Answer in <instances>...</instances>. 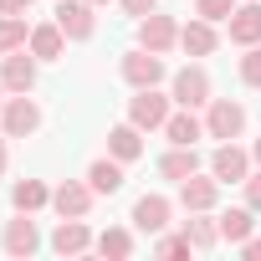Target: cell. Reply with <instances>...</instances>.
<instances>
[{"instance_id": "6da1fadb", "label": "cell", "mask_w": 261, "mask_h": 261, "mask_svg": "<svg viewBox=\"0 0 261 261\" xmlns=\"http://www.w3.org/2000/svg\"><path fill=\"white\" fill-rule=\"evenodd\" d=\"M36 128H41L36 97H31V92H11L6 108H0V134H6V139H31Z\"/></svg>"}, {"instance_id": "7a4b0ae2", "label": "cell", "mask_w": 261, "mask_h": 261, "mask_svg": "<svg viewBox=\"0 0 261 261\" xmlns=\"http://www.w3.org/2000/svg\"><path fill=\"white\" fill-rule=\"evenodd\" d=\"M241 134H246V108H241V102H230V97H210V113H205V139L230 144V139H241Z\"/></svg>"}, {"instance_id": "3957f363", "label": "cell", "mask_w": 261, "mask_h": 261, "mask_svg": "<svg viewBox=\"0 0 261 261\" xmlns=\"http://www.w3.org/2000/svg\"><path fill=\"white\" fill-rule=\"evenodd\" d=\"M51 16L67 31V41H92V31H97V6L92 0H57Z\"/></svg>"}, {"instance_id": "277c9868", "label": "cell", "mask_w": 261, "mask_h": 261, "mask_svg": "<svg viewBox=\"0 0 261 261\" xmlns=\"http://www.w3.org/2000/svg\"><path fill=\"white\" fill-rule=\"evenodd\" d=\"M169 102H174V97H164L159 87H139V97L128 102V123H139L144 134H154V128H164V123H169V113H174Z\"/></svg>"}, {"instance_id": "5b68a950", "label": "cell", "mask_w": 261, "mask_h": 261, "mask_svg": "<svg viewBox=\"0 0 261 261\" xmlns=\"http://www.w3.org/2000/svg\"><path fill=\"white\" fill-rule=\"evenodd\" d=\"M123 82L134 87V92H139V87H159V82H164V57L149 51V46L128 51V57H123Z\"/></svg>"}, {"instance_id": "8992f818", "label": "cell", "mask_w": 261, "mask_h": 261, "mask_svg": "<svg viewBox=\"0 0 261 261\" xmlns=\"http://www.w3.org/2000/svg\"><path fill=\"white\" fill-rule=\"evenodd\" d=\"M139 46H149V51L169 57V51L179 46V26H174V16H159V11H149V16L139 21Z\"/></svg>"}, {"instance_id": "52a82bcc", "label": "cell", "mask_w": 261, "mask_h": 261, "mask_svg": "<svg viewBox=\"0 0 261 261\" xmlns=\"http://www.w3.org/2000/svg\"><path fill=\"white\" fill-rule=\"evenodd\" d=\"M169 97H174L179 108H210V72H205V67H179Z\"/></svg>"}, {"instance_id": "ba28073f", "label": "cell", "mask_w": 261, "mask_h": 261, "mask_svg": "<svg viewBox=\"0 0 261 261\" xmlns=\"http://www.w3.org/2000/svg\"><path fill=\"white\" fill-rule=\"evenodd\" d=\"M251 164H256V159H251L246 149H236V139H230V144H220V149L210 154V174H215L220 185H241V179L251 174Z\"/></svg>"}, {"instance_id": "9c48e42d", "label": "cell", "mask_w": 261, "mask_h": 261, "mask_svg": "<svg viewBox=\"0 0 261 261\" xmlns=\"http://www.w3.org/2000/svg\"><path fill=\"white\" fill-rule=\"evenodd\" d=\"M0 246H6L11 256H36L41 251V230L26 210H16V220H6V236H0Z\"/></svg>"}, {"instance_id": "30bf717a", "label": "cell", "mask_w": 261, "mask_h": 261, "mask_svg": "<svg viewBox=\"0 0 261 261\" xmlns=\"http://www.w3.org/2000/svg\"><path fill=\"white\" fill-rule=\"evenodd\" d=\"M92 195H97V190H92L87 179H62V185L51 190V210H57V215H82V220H87Z\"/></svg>"}, {"instance_id": "8fae6325", "label": "cell", "mask_w": 261, "mask_h": 261, "mask_svg": "<svg viewBox=\"0 0 261 261\" xmlns=\"http://www.w3.org/2000/svg\"><path fill=\"white\" fill-rule=\"evenodd\" d=\"M0 87L6 92H31L36 87V57H26V46L0 62Z\"/></svg>"}, {"instance_id": "7c38bea8", "label": "cell", "mask_w": 261, "mask_h": 261, "mask_svg": "<svg viewBox=\"0 0 261 261\" xmlns=\"http://www.w3.org/2000/svg\"><path fill=\"white\" fill-rule=\"evenodd\" d=\"M215 200H220V179H215V174H190V179H179V205H185V210H215Z\"/></svg>"}, {"instance_id": "4fadbf2b", "label": "cell", "mask_w": 261, "mask_h": 261, "mask_svg": "<svg viewBox=\"0 0 261 261\" xmlns=\"http://www.w3.org/2000/svg\"><path fill=\"white\" fill-rule=\"evenodd\" d=\"M92 246V230L82 225V215H62V225L51 230V251L57 256H82Z\"/></svg>"}, {"instance_id": "5bb4252c", "label": "cell", "mask_w": 261, "mask_h": 261, "mask_svg": "<svg viewBox=\"0 0 261 261\" xmlns=\"http://www.w3.org/2000/svg\"><path fill=\"white\" fill-rule=\"evenodd\" d=\"M159 174L164 179H190V174H200V154H195V144H169V154H159Z\"/></svg>"}, {"instance_id": "9a60e30c", "label": "cell", "mask_w": 261, "mask_h": 261, "mask_svg": "<svg viewBox=\"0 0 261 261\" xmlns=\"http://www.w3.org/2000/svg\"><path fill=\"white\" fill-rule=\"evenodd\" d=\"M108 154L123 159V164H134V159L144 154V128H139V123H118V128H108Z\"/></svg>"}, {"instance_id": "2e32d148", "label": "cell", "mask_w": 261, "mask_h": 261, "mask_svg": "<svg viewBox=\"0 0 261 261\" xmlns=\"http://www.w3.org/2000/svg\"><path fill=\"white\" fill-rule=\"evenodd\" d=\"M179 46H185L190 57H210V51L220 46V36H215V21H205V16H195L190 26H179Z\"/></svg>"}, {"instance_id": "e0dca14e", "label": "cell", "mask_w": 261, "mask_h": 261, "mask_svg": "<svg viewBox=\"0 0 261 261\" xmlns=\"http://www.w3.org/2000/svg\"><path fill=\"white\" fill-rule=\"evenodd\" d=\"M26 51L36 57V62H57L62 51H67V31L51 21V26H31V41H26Z\"/></svg>"}, {"instance_id": "ac0fdd59", "label": "cell", "mask_w": 261, "mask_h": 261, "mask_svg": "<svg viewBox=\"0 0 261 261\" xmlns=\"http://www.w3.org/2000/svg\"><path fill=\"white\" fill-rule=\"evenodd\" d=\"M230 41H236V46H256V41H261V6H256V0L236 6V16H230Z\"/></svg>"}, {"instance_id": "d6986e66", "label": "cell", "mask_w": 261, "mask_h": 261, "mask_svg": "<svg viewBox=\"0 0 261 261\" xmlns=\"http://www.w3.org/2000/svg\"><path fill=\"white\" fill-rule=\"evenodd\" d=\"M164 139H169V144H200V139H205V118H195V108H179V113H169V123H164Z\"/></svg>"}, {"instance_id": "ffe728a7", "label": "cell", "mask_w": 261, "mask_h": 261, "mask_svg": "<svg viewBox=\"0 0 261 261\" xmlns=\"http://www.w3.org/2000/svg\"><path fill=\"white\" fill-rule=\"evenodd\" d=\"M134 225L149 230V236H159V230L169 225V200H164V195H144V200L134 205Z\"/></svg>"}, {"instance_id": "44dd1931", "label": "cell", "mask_w": 261, "mask_h": 261, "mask_svg": "<svg viewBox=\"0 0 261 261\" xmlns=\"http://www.w3.org/2000/svg\"><path fill=\"white\" fill-rule=\"evenodd\" d=\"M87 185L97 190V195H118L123 190V159H92V169H87Z\"/></svg>"}, {"instance_id": "7402d4cb", "label": "cell", "mask_w": 261, "mask_h": 261, "mask_svg": "<svg viewBox=\"0 0 261 261\" xmlns=\"http://www.w3.org/2000/svg\"><path fill=\"white\" fill-rule=\"evenodd\" d=\"M11 205H16V210H26V215H36L41 205H51V190H46L41 179H16V190H11Z\"/></svg>"}, {"instance_id": "603a6c76", "label": "cell", "mask_w": 261, "mask_h": 261, "mask_svg": "<svg viewBox=\"0 0 261 261\" xmlns=\"http://www.w3.org/2000/svg\"><path fill=\"white\" fill-rule=\"evenodd\" d=\"M185 236H190V246H195V251H210V246L220 241V220H205V210H190Z\"/></svg>"}, {"instance_id": "cb8c5ba5", "label": "cell", "mask_w": 261, "mask_h": 261, "mask_svg": "<svg viewBox=\"0 0 261 261\" xmlns=\"http://www.w3.org/2000/svg\"><path fill=\"white\" fill-rule=\"evenodd\" d=\"M102 256H113V261H128V256H134V230H123V225H108L97 241H92Z\"/></svg>"}, {"instance_id": "d4e9b609", "label": "cell", "mask_w": 261, "mask_h": 261, "mask_svg": "<svg viewBox=\"0 0 261 261\" xmlns=\"http://www.w3.org/2000/svg\"><path fill=\"white\" fill-rule=\"evenodd\" d=\"M26 41H31V26H26V16H0V57L21 51Z\"/></svg>"}, {"instance_id": "484cf974", "label": "cell", "mask_w": 261, "mask_h": 261, "mask_svg": "<svg viewBox=\"0 0 261 261\" xmlns=\"http://www.w3.org/2000/svg\"><path fill=\"white\" fill-rule=\"evenodd\" d=\"M251 215H256L251 205H246V210H225V215H220V236H225L230 246H241V241L256 230V220H251Z\"/></svg>"}, {"instance_id": "4316f807", "label": "cell", "mask_w": 261, "mask_h": 261, "mask_svg": "<svg viewBox=\"0 0 261 261\" xmlns=\"http://www.w3.org/2000/svg\"><path fill=\"white\" fill-rule=\"evenodd\" d=\"M241 82L261 92V41H256V46H246V57H241Z\"/></svg>"}, {"instance_id": "83f0119b", "label": "cell", "mask_w": 261, "mask_h": 261, "mask_svg": "<svg viewBox=\"0 0 261 261\" xmlns=\"http://www.w3.org/2000/svg\"><path fill=\"white\" fill-rule=\"evenodd\" d=\"M195 16H205V21H230V16H236V0H195Z\"/></svg>"}, {"instance_id": "f1b7e54d", "label": "cell", "mask_w": 261, "mask_h": 261, "mask_svg": "<svg viewBox=\"0 0 261 261\" xmlns=\"http://www.w3.org/2000/svg\"><path fill=\"white\" fill-rule=\"evenodd\" d=\"M159 256H190L195 246H190V236H159V246H154Z\"/></svg>"}, {"instance_id": "f546056e", "label": "cell", "mask_w": 261, "mask_h": 261, "mask_svg": "<svg viewBox=\"0 0 261 261\" xmlns=\"http://www.w3.org/2000/svg\"><path fill=\"white\" fill-rule=\"evenodd\" d=\"M241 190H246V205L261 215V169H256V174H246V179H241Z\"/></svg>"}, {"instance_id": "4dcf8cb0", "label": "cell", "mask_w": 261, "mask_h": 261, "mask_svg": "<svg viewBox=\"0 0 261 261\" xmlns=\"http://www.w3.org/2000/svg\"><path fill=\"white\" fill-rule=\"evenodd\" d=\"M118 6H123L128 16H139V21H144V16H149V11L159 6V0H118Z\"/></svg>"}, {"instance_id": "1f68e13d", "label": "cell", "mask_w": 261, "mask_h": 261, "mask_svg": "<svg viewBox=\"0 0 261 261\" xmlns=\"http://www.w3.org/2000/svg\"><path fill=\"white\" fill-rule=\"evenodd\" d=\"M36 0H0V16H26Z\"/></svg>"}, {"instance_id": "d6a6232c", "label": "cell", "mask_w": 261, "mask_h": 261, "mask_svg": "<svg viewBox=\"0 0 261 261\" xmlns=\"http://www.w3.org/2000/svg\"><path fill=\"white\" fill-rule=\"evenodd\" d=\"M241 256H246V261H261V236H246V241H241Z\"/></svg>"}, {"instance_id": "836d02e7", "label": "cell", "mask_w": 261, "mask_h": 261, "mask_svg": "<svg viewBox=\"0 0 261 261\" xmlns=\"http://www.w3.org/2000/svg\"><path fill=\"white\" fill-rule=\"evenodd\" d=\"M6 164H11V154H6V134H0V174H6Z\"/></svg>"}, {"instance_id": "e575fe53", "label": "cell", "mask_w": 261, "mask_h": 261, "mask_svg": "<svg viewBox=\"0 0 261 261\" xmlns=\"http://www.w3.org/2000/svg\"><path fill=\"white\" fill-rule=\"evenodd\" d=\"M251 159H256V169H261V139H256V144H251Z\"/></svg>"}, {"instance_id": "d590c367", "label": "cell", "mask_w": 261, "mask_h": 261, "mask_svg": "<svg viewBox=\"0 0 261 261\" xmlns=\"http://www.w3.org/2000/svg\"><path fill=\"white\" fill-rule=\"evenodd\" d=\"M0 108H6V87H0Z\"/></svg>"}, {"instance_id": "8d00e7d4", "label": "cell", "mask_w": 261, "mask_h": 261, "mask_svg": "<svg viewBox=\"0 0 261 261\" xmlns=\"http://www.w3.org/2000/svg\"><path fill=\"white\" fill-rule=\"evenodd\" d=\"M92 6H108V0H92Z\"/></svg>"}]
</instances>
